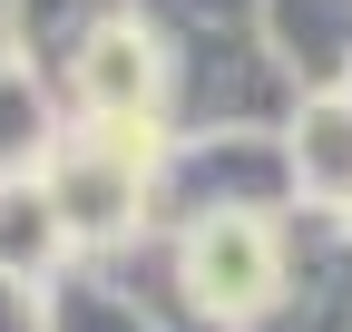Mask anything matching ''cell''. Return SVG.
<instances>
[{"mask_svg": "<svg viewBox=\"0 0 352 332\" xmlns=\"http://www.w3.org/2000/svg\"><path fill=\"white\" fill-rule=\"evenodd\" d=\"M166 59V137L294 128V88L264 49V0H127Z\"/></svg>", "mask_w": 352, "mask_h": 332, "instance_id": "6da1fadb", "label": "cell"}, {"mask_svg": "<svg viewBox=\"0 0 352 332\" xmlns=\"http://www.w3.org/2000/svg\"><path fill=\"white\" fill-rule=\"evenodd\" d=\"M226 215H303L284 128L166 137V156H157V195H147V235H196V225H226Z\"/></svg>", "mask_w": 352, "mask_h": 332, "instance_id": "7a4b0ae2", "label": "cell"}, {"mask_svg": "<svg viewBox=\"0 0 352 332\" xmlns=\"http://www.w3.org/2000/svg\"><path fill=\"white\" fill-rule=\"evenodd\" d=\"M157 156H166V137H147V128H69L59 156L39 166V186H50L59 225H69V244L88 264H108V254H127L147 235Z\"/></svg>", "mask_w": 352, "mask_h": 332, "instance_id": "3957f363", "label": "cell"}, {"mask_svg": "<svg viewBox=\"0 0 352 332\" xmlns=\"http://www.w3.org/2000/svg\"><path fill=\"white\" fill-rule=\"evenodd\" d=\"M176 254V294L206 332H245L294 274V215H226L196 235H166Z\"/></svg>", "mask_w": 352, "mask_h": 332, "instance_id": "277c9868", "label": "cell"}, {"mask_svg": "<svg viewBox=\"0 0 352 332\" xmlns=\"http://www.w3.org/2000/svg\"><path fill=\"white\" fill-rule=\"evenodd\" d=\"M59 108H69V128H147V137H166V59H157V39L138 29V10L69 69Z\"/></svg>", "mask_w": 352, "mask_h": 332, "instance_id": "5b68a950", "label": "cell"}, {"mask_svg": "<svg viewBox=\"0 0 352 332\" xmlns=\"http://www.w3.org/2000/svg\"><path fill=\"white\" fill-rule=\"evenodd\" d=\"M245 332H352V244L333 215H294V274Z\"/></svg>", "mask_w": 352, "mask_h": 332, "instance_id": "8992f818", "label": "cell"}, {"mask_svg": "<svg viewBox=\"0 0 352 332\" xmlns=\"http://www.w3.org/2000/svg\"><path fill=\"white\" fill-rule=\"evenodd\" d=\"M264 49L294 98L352 88V0H264Z\"/></svg>", "mask_w": 352, "mask_h": 332, "instance_id": "52a82bcc", "label": "cell"}, {"mask_svg": "<svg viewBox=\"0 0 352 332\" xmlns=\"http://www.w3.org/2000/svg\"><path fill=\"white\" fill-rule=\"evenodd\" d=\"M127 20V0H10V59L69 88V69Z\"/></svg>", "mask_w": 352, "mask_h": 332, "instance_id": "ba28073f", "label": "cell"}, {"mask_svg": "<svg viewBox=\"0 0 352 332\" xmlns=\"http://www.w3.org/2000/svg\"><path fill=\"white\" fill-rule=\"evenodd\" d=\"M284 156H294V195L303 215H352V98H303L294 128H284Z\"/></svg>", "mask_w": 352, "mask_h": 332, "instance_id": "9c48e42d", "label": "cell"}, {"mask_svg": "<svg viewBox=\"0 0 352 332\" xmlns=\"http://www.w3.org/2000/svg\"><path fill=\"white\" fill-rule=\"evenodd\" d=\"M59 137H69V108H59V88H50L39 69H20L10 49H0V186L39 176V166L59 156Z\"/></svg>", "mask_w": 352, "mask_h": 332, "instance_id": "30bf717a", "label": "cell"}, {"mask_svg": "<svg viewBox=\"0 0 352 332\" xmlns=\"http://www.w3.org/2000/svg\"><path fill=\"white\" fill-rule=\"evenodd\" d=\"M78 264V244H69V225H59V205H50V186L39 176H20V186H0V274L10 283H50Z\"/></svg>", "mask_w": 352, "mask_h": 332, "instance_id": "8fae6325", "label": "cell"}, {"mask_svg": "<svg viewBox=\"0 0 352 332\" xmlns=\"http://www.w3.org/2000/svg\"><path fill=\"white\" fill-rule=\"evenodd\" d=\"M50 332H166L157 313H147V294L127 283L118 264H69L59 283H50Z\"/></svg>", "mask_w": 352, "mask_h": 332, "instance_id": "7c38bea8", "label": "cell"}, {"mask_svg": "<svg viewBox=\"0 0 352 332\" xmlns=\"http://www.w3.org/2000/svg\"><path fill=\"white\" fill-rule=\"evenodd\" d=\"M0 332H50V294H39V283H10V274H0Z\"/></svg>", "mask_w": 352, "mask_h": 332, "instance_id": "4fadbf2b", "label": "cell"}, {"mask_svg": "<svg viewBox=\"0 0 352 332\" xmlns=\"http://www.w3.org/2000/svg\"><path fill=\"white\" fill-rule=\"evenodd\" d=\"M342 244H352V215H342Z\"/></svg>", "mask_w": 352, "mask_h": 332, "instance_id": "5bb4252c", "label": "cell"}, {"mask_svg": "<svg viewBox=\"0 0 352 332\" xmlns=\"http://www.w3.org/2000/svg\"><path fill=\"white\" fill-rule=\"evenodd\" d=\"M342 98H352V88H342Z\"/></svg>", "mask_w": 352, "mask_h": 332, "instance_id": "9a60e30c", "label": "cell"}]
</instances>
